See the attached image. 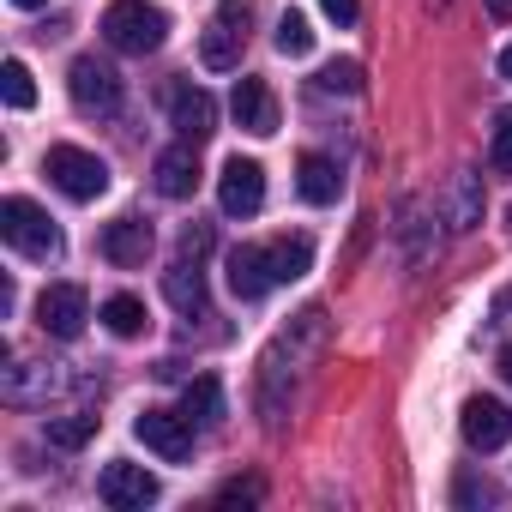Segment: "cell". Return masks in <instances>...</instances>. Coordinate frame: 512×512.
<instances>
[{
	"instance_id": "1",
	"label": "cell",
	"mask_w": 512,
	"mask_h": 512,
	"mask_svg": "<svg viewBox=\"0 0 512 512\" xmlns=\"http://www.w3.org/2000/svg\"><path fill=\"white\" fill-rule=\"evenodd\" d=\"M314 266V241L308 235H278V241H241L229 253V290L241 302H260L278 284H296Z\"/></svg>"
},
{
	"instance_id": "2",
	"label": "cell",
	"mask_w": 512,
	"mask_h": 512,
	"mask_svg": "<svg viewBox=\"0 0 512 512\" xmlns=\"http://www.w3.org/2000/svg\"><path fill=\"white\" fill-rule=\"evenodd\" d=\"M320 344H326V308H302V314L290 320V332H278V344L266 350V362H260V410H266L272 428L284 422V386H296L302 362H308Z\"/></svg>"
},
{
	"instance_id": "3",
	"label": "cell",
	"mask_w": 512,
	"mask_h": 512,
	"mask_svg": "<svg viewBox=\"0 0 512 512\" xmlns=\"http://www.w3.org/2000/svg\"><path fill=\"white\" fill-rule=\"evenodd\" d=\"M103 37L121 55H157L163 37H169V13L145 7V0H115V7L103 13Z\"/></svg>"
},
{
	"instance_id": "4",
	"label": "cell",
	"mask_w": 512,
	"mask_h": 512,
	"mask_svg": "<svg viewBox=\"0 0 512 512\" xmlns=\"http://www.w3.org/2000/svg\"><path fill=\"white\" fill-rule=\"evenodd\" d=\"M0 235H7L25 260H61V229H55V217L43 211V205H31V199H0Z\"/></svg>"
},
{
	"instance_id": "5",
	"label": "cell",
	"mask_w": 512,
	"mask_h": 512,
	"mask_svg": "<svg viewBox=\"0 0 512 512\" xmlns=\"http://www.w3.org/2000/svg\"><path fill=\"white\" fill-rule=\"evenodd\" d=\"M43 175H49L67 199H79V205H91V199L109 193V163H103L97 151H79V145H49Z\"/></svg>"
},
{
	"instance_id": "6",
	"label": "cell",
	"mask_w": 512,
	"mask_h": 512,
	"mask_svg": "<svg viewBox=\"0 0 512 512\" xmlns=\"http://www.w3.org/2000/svg\"><path fill=\"white\" fill-rule=\"evenodd\" d=\"M67 91H73V103H79L85 115H115V109H121V73H115L109 61H97V55H79V61H73Z\"/></svg>"
},
{
	"instance_id": "7",
	"label": "cell",
	"mask_w": 512,
	"mask_h": 512,
	"mask_svg": "<svg viewBox=\"0 0 512 512\" xmlns=\"http://www.w3.org/2000/svg\"><path fill=\"white\" fill-rule=\"evenodd\" d=\"M217 205L229 217H253V211L266 205V169L253 163V157H229L223 175H217Z\"/></svg>"
},
{
	"instance_id": "8",
	"label": "cell",
	"mask_w": 512,
	"mask_h": 512,
	"mask_svg": "<svg viewBox=\"0 0 512 512\" xmlns=\"http://www.w3.org/2000/svg\"><path fill=\"white\" fill-rule=\"evenodd\" d=\"M85 320H91V302H85L79 284H49V290L37 296V326H43L49 338H79Z\"/></svg>"
},
{
	"instance_id": "9",
	"label": "cell",
	"mask_w": 512,
	"mask_h": 512,
	"mask_svg": "<svg viewBox=\"0 0 512 512\" xmlns=\"http://www.w3.org/2000/svg\"><path fill=\"white\" fill-rule=\"evenodd\" d=\"M97 500L115 506V512H145V506L157 500V476H151L145 464H109V470L97 476Z\"/></svg>"
},
{
	"instance_id": "10",
	"label": "cell",
	"mask_w": 512,
	"mask_h": 512,
	"mask_svg": "<svg viewBox=\"0 0 512 512\" xmlns=\"http://www.w3.org/2000/svg\"><path fill=\"white\" fill-rule=\"evenodd\" d=\"M169 121H175V133H181L187 145H205V139L217 133V103H211V91L175 85V91H169Z\"/></svg>"
},
{
	"instance_id": "11",
	"label": "cell",
	"mask_w": 512,
	"mask_h": 512,
	"mask_svg": "<svg viewBox=\"0 0 512 512\" xmlns=\"http://www.w3.org/2000/svg\"><path fill=\"white\" fill-rule=\"evenodd\" d=\"M434 211H440V223H446L452 235L476 229V223H482V181H476L470 169H458V175L434 193Z\"/></svg>"
},
{
	"instance_id": "12",
	"label": "cell",
	"mask_w": 512,
	"mask_h": 512,
	"mask_svg": "<svg viewBox=\"0 0 512 512\" xmlns=\"http://www.w3.org/2000/svg\"><path fill=\"white\" fill-rule=\"evenodd\" d=\"M133 434L157 452V458H169V464H181L187 452H193V428H187V410L175 416V410H145L139 422H133Z\"/></svg>"
},
{
	"instance_id": "13",
	"label": "cell",
	"mask_w": 512,
	"mask_h": 512,
	"mask_svg": "<svg viewBox=\"0 0 512 512\" xmlns=\"http://www.w3.org/2000/svg\"><path fill=\"white\" fill-rule=\"evenodd\" d=\"M458 428H464V440H470L476 452H494V446L512 440V410H506L500 398H470L464 416H458Z\"/></svg>"
},
{
	"instance_id": "14",
	"label": "cell",
	"mask_w": 512,
	"mask_h": 512,
	"mask_svg": "<svg viewBox=\"0 0 512 512\" xmlns=\"http://www.w3.org/2000/svg\"><path fill=\"white\" fill-rule=\"evenodd\" d=\"M61 386H67V374L55 362H19V368H7V380H0V398L7 404H49Z\"/></svg>"
},
{
	"instance_id": "15",
	"label": "cell",
	"mask_w": 512,
	"mask_h": 512,
	"mask_svg": "<svg viewBox=\"0 0 512 512\" xmlns=\"http://www.w3.org/2000/svg\"><path fill=\"white\" fill-rule=\"evenodd\" d=\"M229 109H235V121H241L253 139H272V133H278V97L266 91V79H235Z\"/></svg>"
},
{
	"instance_id": "16",
	"label": "cell",
	"mask_w": 512,
	"mask_h": 512,
	"mask_svg": "<svg viewBox=\"0 0 512 512\" xmlns=\"http://www.w3.org/2000/svg\"><path fill=\"white\" fill-rule=\"evenodd\" d=\"M151 181H157V193L163 199H193V187H199V145H169L163 157H157V169H151Z\"/></svg>"
},
{
	"instance_id": "17",
	"label": "cell",
	"mask_w": 512,
	"mask_h": 512,
	"mask_svg": "<svg viewBox=\"0 0 512 512\" xmlns=\"http://www.w3.org/2000/svg\"><path fill=\"white\" fill-rule=\"evenodd\" d=\"M163 296H169V308L175 314H205L211 308V296H205V272H199V260H175L169 272H163Z\"/></svg>"
},
{
	"instance_id": "18",
	"label": "cell",
	"mask_w": 512,
	"mask_h": 512,
	"mask_svg": "<svg viewBox=\"0 0 512 512\" xmlns=\"http://www.w3.org/2000/svg\"><path fill=\"white\" fill-rule=\"evenodd\" d=\"M145 253H151V223L145 217H121L103 229V260L115 266H145Z\"/></svg>"
},
{
	"instance_id": "19",
	"label": "cell",
	"mask_w": 512,
	"mask_h": 512,
	"mask_svg": "<svg viewBox=\"0 0 512 512\" xmlns=\"http://www.w3.org/2000/svg\"><path fill=\"white\" fill-rule=\"evenodd\" d=\"M241 43H247V31H241V25L211 19V31L199 37V61H205L211 73H229V67H241Z\"/></svg>"
},
{
	"instance_id": "20",
	"label": "cell",
	"mask_w": 512,
	"mask_h": 512,
	"mask_svg": "<svg viewBox=\"0 0 512 512\" xmlns=\"http://www.w3.org/2000/svg\"><path fill=\"white\" fill-rule=\"evenodd\" d=\"M296 187H302L308 205H332L338 187H344V175H338L332 157H302V163H296Z\"/></svg>"
},
{
	"instance_id": "21",
	"label": "cell",
	"mask_w": 512,
	"mask_h": 512,
	"mask_svg": "<svg viewBox=\"0 0 512 512\" xmlns=\"http://www.w3.org/2000/svg\"><path fill=\"white\" fill-rule=\"evenodd\" d=\"M181 410H187V422H199V428H217V422H223V386H217L211 374H199V380L187 386Z\"/></svg>"
},
{
	"instance_id": "22",
	"label": "cell",
	"mask_w": 512,
	"mask_h": 512,
	"mask_svg": "<svg viewBox=\"0 0 512 512\" xmlns=\"http://www.w3.org/2000/svg\"><path fill=\"white\" fill-rule=\"evenodd\" d=\"M103 326H109L115 338H139V332H145V302H139V296H109V302H103Z\"/></svg>"
},
{
	"instance_id": "23",
	"label": "cell",
	"mask_w": 512,
	"mask_h": 512,
	"mask_svg": "<svg viewBox=\"0 0 512 512\" xmlns=\"http://www.w3.org/2000/svg\"><path fill=\"white\" fill-rule=\"evenodd\" d=\"M91 434H97V416L91 410H73V416H55L49 422V446H61V452H79Z\"/></svg>"
},
{
	"instance_id": "24",
	"label": "cell",
	"mask_w": 512,
	"mask_h": 512,
	"mask_svg": "<svg viewBox=\"0 0 512 512\" xmlns=\"http://www.w3.org/2000/svg\"><path fill=\"white\" fill-rule=\"evenodd\" d=\"M278 49H284V55H308V49H314V25H308V13L290 7V13L278 19Z\"/></svg>"
},
{
	"instance_id": "25",
	"label": "cell",
	"mask_w": 512,
	"mask_h": 512,
	"mask_svg": "<svg viewBox=\"0 0 512 512\" xmlns=\"http://www.w3.org/2000/svg\"><path fill=\"white\" fill-rule=\"evenodd\" d=\"M0 91H7V103H13V109H31V103H37L31 67H25V61H7V67H0Z\"/></svg>"
},
{
	"instance_id": "26",
	"label": "cell",
	"mask_w": 512,
	"mask_h": 512,
	"mask_svg": "<svg viewBox=\"0 0 512 512\" xmlns=\"http://www.w3.org/2000/svg\"><path fill=\"white\" fill-rule=\"evenodd\" d=\"M488 157H494L500 175H512V109H494V145H488Z\"/></svg>"
},
{
	"instance_id": "27",
	"label": "cell",
	"mask_w": 512,
	"mask_h": 512,
	"mask_svg": "<svg viewBox=\"0 0 512 512\" xmlns=\"http://www.w3.org/2000/svg\"><path fill=\"white\" fill-rule=\"evenodd\" d=\"M320 85H326V91H362V67H356V61H332V67L320 73Z\"/></svg>"
},
{
	"instance_id": "28",
	"label": "cell",
	"mask_w": 512,
	"mask_h": 512,
	"mask_svg": "<svg viewBox=\"0 0 512 512\" xmlns=\"http://www.w3.org/2000/svg\"><path fill=\"white\" fill-rule=\"evenodd\" d=\"M205 247H211V229H205V223H187V229H181V260H199Z\"/></svg>"
},
{
	"instance_id": "29",
	"label": "cell",
	"mask_w": 512,
	"mask_h": 512,
	"mask_svg": "<svg viewBox=\"0 0 512 512\" xmlns=\"http://www.w3.org/2000/svg\"><path fill=\"white\" fill-rule=\"evenodd\" d=\"M217 500H223V506H253V500H260V482H223Z\"/></svg>"
},
{
	"instance_id": "30",
	"label": "cell",
	"mask_w": 512,
	"mask_h": 512,
	"mask_svg": "<svg viewBox=\"0 0 512 512\" xmlns=\"http://www.w3.org/2000/svg\"><path fill=\"white\" fill-rule=\"evenodd\" d=\"M320 7H326V19H338V25H356L362 0H320Z\"/></svg>"
},
{
	"instance_id": "31",
	"label": "cell",
	"mask_w": 512,
	"mask_h": 512,
	"mask_svg": "<svg viewBox=\"0 0 512 512\" xmlns=\"http://www.w3.org/2000/svg\"><path fill=\"white\" fill-rule=\"evenodd\" d=\"M458 500H494V488L476 482V476H464V482H458Z\"/></svg>"
},
{
	"instance_id": "32",
	"label": "cell",
	"mask_w": 512,
	"mask_h": 512,
	"mask_svg": "<svg viewBox=\"0 0 512 512\" xmlns=\"http://www.w3.org/2000/svg\"><path fill=\"white\" fill-rule=\"evenodd\" d=\"M488 13H500V19H512V0H488Z\"/></svg>"
},
{
	"instance_id": "33",
	"label": "cell",
	"mask_w": 512,
	"mask_h": 512,
	"mask_svg": "<svg viewBox=\"0 0 512 512\" xmlns=\"http://www.w3.org/2000/svg\"><path fill=\"white\" fill-rule=\"evenodd\" d=\"M500 73H506V79H512V43H506V49H500Z\"/></svg>"
},
{
	"instance_id": "34",
	"label": "cell",
	"mask_w": 512,
	"mask_h": 512,
	"mask_svg": "<svg viewBox=\"0 0 512 512\" xmlns=\"http://www.w3.org/2000/svg\"><path fill=\"white\" fill-rule=\"evenodd\" d=\"M500 374H506V380H512V344H506V350H500Z\"/></svg>"
},
{
	"instance_id": "35",
	"label": "cell",
	"mask_w": 512,
	"mask_h": 512,
	"mask_svg": "<svg viewBox=\"0 0 512 512\" xmlns=\"http://www.w3.org/2000/svg\"><path fill=\"white\" fill-rule=\"evenodd\" d=\"M13 7H25V13H31V7H49V0H13Z\"/></svg>"
}]
</instances>
